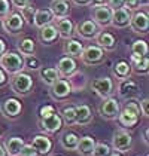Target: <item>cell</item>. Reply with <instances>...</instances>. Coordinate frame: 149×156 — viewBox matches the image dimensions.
Listing matches in <instances>:
<instances>
[{
  "label": "cell",
  "mask_w": 149,
  "mask_h": 156,
  "mask_svg": "<svg viewBox=\"0 0 149 156\" xmlns=\"http://www.w3.org/2000/svg\"><path fill=\"white\" fill-rule=\"evenodd\" d=\"M140 107H139V103L134 100H130L125 103V106L119 110V115H118V120L119 123L125 126V128H134L137 125V122L140 119Z\"/></svg>",
  "instance_id": "1"
},
{
  "label": "cell",
  "mask_w": 149,
  "mask_h": 156,
  "mask_svg": "<svg viewBox=\"0 0 149 156\" xmlns=\"http://www.w3.org/2000/svg\"><path fill=\"white\" fill-rule=\"evenodd\" d=\"M0 69L5 73L9 74H16V73L24 70V58L21 54L18 52H9L6 51L2 57H0Z\"/></svg>",
  "instance_id": "2"
},
{
  "label": "cell",
  "mask_w": 149,
  "mask_h": 156,
  "mask_svg": "<svg viewBox=\"0 0 149 156\" xmlns=\"http://www.w3.org/2000/svg\"><path fill=\"white\" fill-rule=\"evenodd\" d=\"M11 88L16 95H27L33 89V79L28 73L20 72L13 74L11 79Z\"/></svg>",
  "instance_id": "3"
},
{
  "label": "cell",
  "mask_w": 149,
  "mask_h": 156,
  "mask_svg": "<svg viewBox=\"0 0 149 156\" xmlns=\"http://www.w3.org/2000/svg\"><path fill=\"white\" fill-rule=\"evenodd\" d=\"M119 110H121L119 103H118V100L113 98V97H106V98H103V101L100 103V106H99L100 116L106 120L118 119Z\"/></svg>",
  "instance_id": "4"
},
{
  "label": "cell",
  "mask_w": 149,
  "mask_h": 156,
  "mask_svg": "<svg viewBox=\"0 0 149 156\" xmlns=\"http://www.w3.org/2000/svg\"><path fill=\"white\" fill-rule=\"evenodd\" d=\"M133 144V137L127 129H116L112 135V147L118 153H125Z\"/></svg>",
  "instance_id": "5"
},
{
  "label": "cell",
  "mask_w": 149,
  "mask_h": 156,
  "mask_svg": "<svg viewBox=\"0 0 149 156\" xmlns=\"http://www.w3.org/2000/svg\"><path fill=\"white\" fill-rule=\"evenodd\" d=\"M79 58L87 66H99V64H101L104 61L106 55H104V51L99 48L97 45H89L87 48H84Z\"/></svg>",
  "instance_id": "6"
},
{
  "label": "cell",
  "mask_w": 149,
  "mask_h": 156,
  "mask_svg": "<svg viewBox=\"0 0 149 156\" xmlns=\"http://www.w3.org/2000/svg\"><path fill=\"white\" fill-rule=\"evenodd\" d=\"M39 126L40 129L46 134H55L63 128V119L60 113L55 110L54 113H51L49 116L45 118H39Z\"/></svg>",
  "instance_id": "7"
},
{
  "label": "cell",
  "mask_w": 149,
  "mask_h": 156,
  "mask_svg": "<svg viewBox=\"0 0 149 156\" xmlns=\"http://www.w3.org/2000/svg\"><path fill=\"white\" fill-rule=\"evenodd\" d=\"M113 80L111 77H97L91 82V89L101 98H106V97H111L113 92Z\"/></svg>",
  "instance_id": "8"
},
{
  "label": "cell",
  "mask_w": 149,
  "mask_h": 156,
  "mask_svg": "<svg viewBox=\"0 0 149 156\" xmlns=\"http://www.w3.org/2000/svg\"><path fill=\"white\" fill-rule=\"evenodd\" d=\"M72 92V88H70V83L67 82V79H57L54 83L49 86V94L54 100L57 101H61V100H66L67 97L70 95Z\"/></svg>",
  "instance_id": "9"
},
{
  "label": "cell",
  "mask_w": 149,
  "mask_h": 156,
  "mask_svg": "<svg viewBox=\"0 0 149 156\" xmlns=\"http://www.w3.org/2000/svg\"><path fill=\"white\" fill-rule=\"evenodd\" d=\"M93 21L99 27H109L112 23V9L107 5H100L93 8Z\"/></svg>",
  "instance_id": "10"
},
{
  "label": "cell",
  "mask_w": 149,
  "mask_h": 156,
  "mask_svg": "<svg viewBox=\"0 0 149 156\" xmlns=\"http://www.w3.org/2000/svg\"><path fill=\"white\" fill-rule=\"evenodd\" d=\"M2 27H3L8 33L16 34V33H20V31L23 30L24 20H23V16L18 12H9L5 16V20H3V23H2Z\"/></svg>",
  "instance_id": "11"
},
{
  "label": "cell",
  "mask_w": 149,
  "mask_h": 156,
  "mask_svg": "<svg viewBox=\"0 0 149 156\" xmlns=\"http://www.w3.org/2000/svg\"><path fill=\"white\" fill-rule=\"evenodd\" d=\"M74 31L78 33V36H81L82 39H94L99 34V25L96 24L93 20H84L81 23H78Z\"/></svg>",
  "instance_id": "12"
},
{
  "label": "cell",
  "mask_w": 149,
  "mask_h": 156,
  "mask_svg": "<svg viewBox=\"0 0 149 156\" xmlns=\"http://www.w3.org/2000/svg\"><path fill=\"white\" fill-rule=\"evenodd\" d=\"M130 27L137 34H146L149 28V16L146 12H134L130 20Z\"/></svg>",
  "instance_id": "13"
},
{
  "label": "cell",
  "mask_w": 149,
  "mask_h": 156,
  "mask_svg": "<svg viewBox=\"0 0 149 156\" xmlns=\"http://www.w3.org/2000/svg\"><path fill=\"white\" fill-rule=\"evenodd\" d=\"M2 113L5 118H9V119H15L20 116L23 106H21V101L16 100V98H6L3 103H2Z\"/></svg>",
  "instance_id": "14"
},
{
  "label": "cell",
  "mask_w": 149,
  "mask_h": 156,
  "mask_svg": "<svg viewBox=\"0 0 149 156\" xmlns=\"http://www.w3.org/2000/svg\"><path fill=\"white\" fill-rule=\"evenodd\" d=\"M93 122V112L87 104H78L74 106V125L87 126Z\"/></svg>",
  "instance_id": "15"
},
{
  "label": "cell",
  "mask_w": 149,
  "mask_h": 156,
  "mask_svg": "<svg viewBox=\"0 0 149 156\" xmlns=\"http://www.w3.org/2000/svg\"><path fill=\"white\" fill-rule=\"evenodd\" d=\"M130 20H131V13L124 8H118V9H112V23L115 28H125L130 25Z\"/></svg>",
  "instance_id": "16"
},
{
  "label": "cell",
  "mask_w": 149,
  "mask_h": 156,
  "mask_svg": "<svg viewBox=\"0 0 149 156\" xmlns=\"http://www.w3.org/2000/svg\"><path fill=\"white\" fill-rule=\"evenodd\" d=\"M31 146L35 147L37 155H40V156L49 155L51 150H52V141H51V138L46 137V135H43V134L36 135L33 138V141H31Z\"/></svg>",
  "instance_id": "17"
},
{
  "label": "cell",
  "mask_w": 149,
  "mask_h": 156,
  "mask_svg": "<svg viewBox=\"0 0 149 156\" xmlns=\"http://www.w3.org/2000/svg\"><path fill=\"white\" fill-rule=\"evenodd\" d=\"M76 61H74V58H72V57H63V58H60L58 60V62H57V72H58V74H60V77H70L72 74H73L74 72H76Z\"/></svg>",
  "instance_id": "18"
},
{
  "label": "cell",
  "mask_w": 149,
  "mask_h": 156,
  "mask_svg": "<svg viewBox=\"0 0 149 156\" xmlns=\"http://www.w3.org/2000/svg\"><path fill=\"white\" fill-rule=\"evenodd\" d=\"M55 30L58 31V36H61L63 39H70L73 36V31H74V25L73 23L66 16V18H58L55 20Z\"/></svg>",
  "instance_id": "19"
},
{
  "label": "cell",
  "mask_w": 149,
  "mask_h": 156,
  "mask_svg": "<svg viewBox=\"0 0 149 156\" xmlns=\"http://www.w3.org/2000/svg\"><path fill=\"white\" fill-rule=\"evenodd\" d=\"M49 11L55 20L66 18L70 13V6H69L67 0H52L49 5Z\"/></svg>",
  "instance_id": "20"
},
{
  "label": "cell",
  "mask_w": 149,
  "mask_h": 156,
  "mask_svg": "<svg viewBox=\"0 0 149 156\" xmlns=\"http://www.w3.org/2000/svg\"><path fill=\"white\" fill-rule=\"evenodd\" d=\"M97 46L101 48L103 51H113L116 46V39L109 31H99V34L94 37Z\"/></svg>",
  "instance_id": "21"
},
{
  "label": "cell",
  "mask_w": 149,
  "mask_h": 156,
  "mask_svg": "<svg viewBox=\"0 0 149 156\" xmlns=\"http://www.w3.org/2000/svg\"><path fill=\"white\" fill-rule=\"evenodd\" d=\"M96 138L94 137H91V135H84V137H81L79 138V141H78V146H76V152L79 153V155L82 156H91L93 153V150H94V146H96Z\"/></svg>",
  "instance_id": "22"
},
{
  "label": "cell",
  "mask_w": 149,
  "mask_h": 156,
  "mask_svg": "<svg viewBox=\"0 0 149 156\" xmlns=\"http://www.w3.org/2000/svg\"><path fill=\"white\" fill-rule=\"evenodd\" d=\"M130 52H131V57H130L131 61H136L143 58V57H148V43L145 40H134L131 43V46H130Z\"/></svg>",
  "instance_id": "23"
},
{
  "label": "cell",
  "mask_w": 149,
  "mask_h": 156,
  "mask_svg": "<svg viewBox=\"0 0 149 156\" xmlns=\"http://www.w3.org/2000/svg\"><path fill=\"white\" fill-rule=\"evenodd\" d=\"M137 89H139L137 83L130 77L119 80V83H118V94L122 98H127V97H131L133 94H136Z\"/></svg>",
  "instance_id": "24"
},
{
  "label": "cell",
  "mask_w": 149,
  "mask_h": 156,
  "mask_svg": "<svg viewBox=\"0 0 149 156\" xmlns=\"http://www.w3.org/2000/svg\"><path fill=\"white\" fill-rule=\"evenodd\" d=\"M39 30H40V31H39V39H40V42H42L43 45L54 43V42L57 40V37H58V31L55 30V27L52 24L45 25V27H42V28H39Z\"/></svg>",
  "instance_id": "25"
},
{
  "label": "cell",
  "mask_w": 149,
  "mask_h": 156,
  "mask_svg": "<svg viewBox=\"0 0 149 156\" xmlns=\"http://www.w3.org/2000/svg\"><path fill=\"white\" fill-rule=\"evenodd\" d=\"M84 51V45L76 39H67L64 43V54L72 58H79Z\"/></svg>",
  "instance_id": "26"
},
{
  "label": "cell",
  "mask_w": 149,
  "mask_h": 156,
  "mask_svg": "<svg viewBox=\"0 0 149 156\" xmlns=\"http://www.w3.org/2000/svg\"><path fill=\"white\" fill-rule=\"evenodd\" d=\"M54 21V16L51 13L49 9H36L35 12V18H33V25L37 28H42L45 25L51 24Z\"/></svg>",
  "instance_id": "27"
},
{
  "label": "cell",
  "mask_w": 149,
  "mask_h": 156,
  "mask_svg": "<svg viewBox=\"0 0 149 156\" xmlns=\"http://www.w3.org/2000/svg\"><path fill=\"white\" fill-rule=\"evenodd\" d=\"M131 72H133V70H131V64L127 62V61H118V62H115L113 67H112V73H113V76H115L118 80H122V79L130 77Z\"/></svg>",
  "instance_id": "28"
},
{
  "label": "cell",
  "mask_w": 149,
  "mask_h": 156,
  "mask_svg": "<svg viewBox=\"0 0 149 156\" xmlns=\"http://www.w3.org/2000/svg\"><path fill=\"white\" fill-rule=\"evenodd\" d=\"M24 144H25L24 138H21V137H11V138H8V140L5 141V146H3V147H5L8 156H18L21 147H23Z\"/></svg>",
  "instance_id": "29"
},
{
  "label": "cell",
  "mask_w": 149,
  "mask_h": 156,
  "mask_svg": "<svg viewBox=\"0 0 149 156\" xmlns=\"http://www.w3.org/2000/svg\"><path fill=\"white\" fill-rule=\"evenodd\" d=\"M39 76H40L42 82L45 85H48V86H51L57 79H60V74L57 72V69H54V67H43V69H40L39 70Z\"/></svg>",
  "instance_id": "30"
},
{
  "label": "cell",
  "mask_w": 149,
  "mask_h": 156,
  "mask_svg": "<svg viewBox=\"0 0 149 156\" xmlns=\"http://www.w3.org/2000/svg\"><path fill=\"white\" fill-rule=\"evenodd\" d=\"M78 141H79V135L73 131L64 132L60 138V143L66 150H74L76 146H78Z\"/></svg>",
  "instance_id": "31"
},
{
  "label": "cell",
  "mask_w": 149,
  "mask_h": 156,
  "mask_svg": "<svg viewBox=\"0 0 149 156\" xmlns=\"http://www.w3.org/2000/svg\"><path fill=\"white\" fill-rule=\"evenodd\" d=\"M69 80V83H70V88H72V91L76 89V91H82L84 88H85V85H87V79H85V74L84 73H79V72H74L70 77H67Z\"/></svg>",
  "instance_id": "32"
},
{
  "label": "cell",
  "mask_w": 149,
  "mask_h": 156,
  "mask_svg": "<svg viewBox=\"0 0 149 156\" xmlns=\"http://www.w3.org/2000/svg\"><path fill=\"white\" fill-rule=\"evenodd\" d=\"M35 40L30 39V37H25V39H21L20 43H18V51L21 52V55L25 57V55H33L35 54Z\"/></svg>",
  "instance_id": "33"
},
{
  "label": "cell",
  "mask_w": 149,
  "mask_h": 156,
  "mask_svg": "<svg viewBox=\"0 0 149 156\" xmlns=\"http://www.w3.org/2000/svg\"><path fill=\"white\" fill-rule=\"evenodd\" d=\"M131 70H134L137 74H148L149 72V58L148 57H143L140 60L131 61Z\"/></svg>",
  "instance_id": "34"
},
{
  "label": "cell",
  "mask_w": 149,
  "mask_h": 156,
  "mask_svg": "<svg viewBox=\"0 0 149 156\" xmlns=\"http://www.w3.org/2000/svg\"><path fill=\"white\" fill-rule=\"evenodd\" d=\"M63 119V123L66 125H74V106H64L61 108V113H60Z\"/></svg>",
  "instance_id": "35"
},
{
  "label": "cell",
  "mask_w": 149,
  "mask_h": 156,
  "mask_svg": "<svg viewBox=\"0 0 149 156\" xmlns=\"http://www.w3.org/2000/svg\"><path fill=\"white\" fill-rule=\"evenodd\" d=\"M111 153H112L111 146H107L106 143H96L91 156H109Z\"/></svg>",
  "instance_id": "36"
},
{
  "label": "cell",
  "mask_w": 149,
  "mask_h": 156,
  "mask_svg": "<svg viewBox=\"0 0 149 156\" xmlns=\"http://www.w3.org/2000/svg\"><path fill=\"white\" fill-rule=\"evenodd\" d=\"M35 12H36V9L31 6V5H28V6H25V8H23L21 9V16H23V20H24V24L27 23V24L33 25V18H35Z\"/></svg>",
  "instance_id": "37"
},
{
  "label": "cell",
  "mask_w": 149,
  "mask_h": 156,
  "mask_svg": "<svg viewBox=\"0 0 149 156\" xmlns=\"http://www.w3.org/2000/svg\"><path fill=\"white\" fill-rule=\"evenodd\" d=\"M23 58H24V69H28V70H39L40 61H39V58L35 57V54H33V55H25Z\"/></svg>",
  "instance_id": "38"
},
{
  "label": "cell",
  "mask_w": 149,
  "mask_h": 156,
  "mask_svg": "<svg viewBox=\"0 0 149 156\" xmlns=\"http://www.w3.org/2000/svg\"><path fill=\"white\" fill-rule=\"evenodd\" d=\"M18 156H37V153H36V150H35V147H33L31 144L25 143L24 146L21 147V150H20Z\"/></svg>",
  "instance_id": "39"
},
{
  "label": "cell",
  "mask_w": 149,
  "mask_h": 156,
  "mask_svg": "<svg viewBox=\"0 0 149 156\" xmlns=\"http://www.w3.org/2000/svg\"><path fill=\"white\" fill-rule=\"evenodd\" d=\"M11 12V5L8 0H0V18H5Z\"/></svg>",
  "instance_id": "40"
},
{
  "label": "cell",
  "mask_w": 149,
  "mask_h": 156,
  "mask_svg": "<svg viewBox=\"0 0 149 156\" xmlns=\"http://www.w3.org/2000/svg\"><path fill=\"white\" fill-rule=\"evenodd\" d=\"M139 6H140L139 0H124V5H122V8L127 11H136Z\"/></svg>",
  "instance_id": "41"
},
{
  "label": "cell",
  "mask_w": 149,
  "mask_h": 156,
  "mask_svg": "<svg viewBox=\"0 0 149 156\" xmlns=\"http://www.w3.org/2000/svg\"><path fill=\"white\" fill-rule=\"evenodd\" d=\"M148 104H149V98L146 97V98H143L140 103H139V107H140V113L145 116V118H148L149 115V110H148Z\"/></svg>",
  "instance_id": "42"
},
{
  "label": "cell",
  "mask_w": 149,
  "mask_h": 156,
  "mask_svg": "<svg viewBox=\"0 0 149 156\" xmlns=\"http://www.w3.org/2000/svg\"><path fill=\"white\" fill-rule=\"evenodd\" d=\"M54 112H55V107H54V106H43V107H40V110H39V118L49 116L51 113H54Z\"/></svg>",
  "instance_id": "43"
},
{
  "label": "cell",
  "mask_w": 149,
  "mask_h": 156,
  "mask_svg": "<svg viewBox=\"0 0 149 156\" xmlns=\"http://www.w3.org/2000/svg\"><path fill=\"white\" fill-rule=\"evenodd\" d=\"M106 5H107L111 9H118V8H122L124 0H106Z\"/></svg>",
  "instance_id": "44"
},
{
  "label": "cell",
  "mask_w": 149,
  "mask_h": 156,
  "mask_svg": "<svg viewBox=\"0 0 149 156\" xmlns=\"http://www.w3.org/2000/svg\"><path fill=\"white\" fill-rule=\"evenodd\" d=\"M11 2H12V5L16 8V9H20V11H21L23 8H25V6H28V5H30V2H31V0H11Z\"/></svg>",
  "instance_id": "45"
},
{
  "label": "cell",
  "mask_w": 149,
  "mask_h": 156,
  "mask_svg": "<svg viewBox=\"0 0 149 156\" xmlns=\"http://www.w3.org/2000/svg\"><path fill=\"white\" fill-rule=\"evenodd\" d=\"M6 82H8V76H6V73L0 69V88H2V86H5Z\"/></svg>",
  "instance_id": "46"
},
{
  "label": "cell",
  "mask_w": 149,
  "mask_h": 156,
  "mask_svg": "<svg viewBox=\"0 0 149 156\" xmlns=\"http://www.w3.org/2000/svg\"><path fill=\"white\" fill-rule=\"evenodd\" d=\"M74 5H78V6H87L89 5V0H72Z\"/></svg>",
  "instance_id": "47"
},
{
  "label": "cell",
  "mask_w": 149,
  "mask_h": 156,
  "mask_svg": "<svg viewBox=\"0 0 149 156\" xmlns=\"http://www.w3.org/2000/svg\"><path fill=\"white\" fill-rule=\"evenodd\" d=\"M89 5H93V6H100V5H106V0H89Z\"/></svg>",
  "instance_id": "48"
},
{
  "label": "cell",
  "mask_w": 149,
  "mask_h": 156,
  "mask_svg": "<svg viewBox=\"0 0 149 156\" xmlns=\"http://www.w3.org/2000/svg\"><path fill=\"white\" fill-rule=\"evenodd\" d=\"M5 52H6V43H5L3 39H0V57H2Z\"/></svg>",
  "instance_id": "49"
},
{
  "label": "cell",
  "mask_w": 149,
  "mask_h": 156,
  "mask_svg": "<svg viewBox=\"0 0 149 156\" xmlns=\"http://www.w3.org/2000/svg\"><path fill=\"white\" fill-rule=\"evenodd\" d=\"M148 140H149V129L145 128V131H143V141L148 144Z\"/></svg>",
  "instance_id": "50"
},
{
  "label": "cell",
  "mask_w": 149,
  "mask_h": 156,
  "mask_svg": "<svg viewBox=\"0 0 149 156\" xmlns=\"http://www.w3.org/2000/svg\"><path fill=\"white\" fill-rule=\"evenodd\" d=\"M0 156H8V153H6V150H5V147L0 144Z\"/></svg>",
  "instance_id": "51"
},
{
  "label": "cell",
  "mask_w": 149,
  "mask_h": 156,
  "mask_svg": "<svg viewBox=\"0 0 149 156\" xmlns=\"http://www.w3.org/2000/svg\"><path fill=\"white\" fill-rule=\"evenodd\" d=\"M109 156H122V153H118V152H115V153H113V152H112Z\"/></svg>",
  "instance_id": "52"
},
{
  "label": "cell",
  "mask_w": 149,
  "mask_h": 156,
  "mask_svg": "<svg viewBox=\"0 0 149 156\" xmlns=\"http://www.w3.org/2000/svg\"><path fill=\"white\" fill-rule=\"evenodd\" d=\"M0 28H2V23H0Z\"/></svg>",
  "instance_id": "53"
},
{
  "label": "cell",
  "mask_w": 149,
  "mask_h": 156,
  "mask_svg": "<svg viewBox=\"0 0 149 156\" xmlns=\"http://www.w3.org/2000/svg\"><path fill=\"white\" fill-rule=\"evenodd\" d=\"M0 134H2V132H0Z\"/></svg>",
  "instance_id": "54"
}]
</instances>
